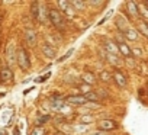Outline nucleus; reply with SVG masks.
I'll return each mask as SVG.
<instances>
[{
	"mask_svg": "<svg viewBox=\"0 0 148 135\" xmlns=\"http://www.w3.org/2000/svg\"><path fill=\"white\" fill-rule=\"evenodd\" d=\"M131 52H132V57H135V58H141L144 55L141 48H131Z\"/></svg>",
	"mask_w": 148,
	"mask_h": 135,
	"instance_id": "6ab92c4d",
	"label": "nucleus"
},
{
	"mask_svg": "<svg viewBox=\"0 0 148 135\" xmlns=\"http://www.w3.org/2000/svg\"><path fill=\"white\" fill-rule=\"evenodd\" d=\"M18 64L22 70H29V67H31V60H29V54L25 48H21L18 51Z\"/></svg>",
	"mask_w": 148,
	"mask_h": 135,
	"instance_id": "f03ea898",
	"label": "nucleus"
},
{
	"mask_svg": "<svg viewBox=\"0 0 148 135\" xmlns=\"http://www.w3.org/2000/svg\"><path fill=\"white\" fill-rule=\"evenodd\" d=\"M25 38H26V42L29 45H35L36 44V32L32 31V29H28L26 34H25Z\"/></svg>",
	"mask_w": 148,
	"mask_h": 135,
	"instance_id": "9d476101",
	"label": "nucleus"
},
{
	"mask_svg": "<svg viewBox=\"0 0 148 135\" xmlns=\"http://www.w3.org/2000/svg\"><path fill=\"white\" fill-rule=\"evenodd\" d=\"M118 49H119V54L122 55V57H125V58H132V52H131V47L129 45H126V42H123V41H121V39H118Z\"/></svg>",
	"mask_w": 148,
	"mask_h": 135,
	"instance_id": "20e7f679",
	"label": "nucleus"
},
{
	"mask_svg": "<svg viewBox=\"0 0 148 135\" xmlns=\"http://www.w3.org/2000/svg\"><path fill=\"white\" fill-rule=\"evenodd\" d=\"M58 6L61 8V10H62V12H64V13H65L68 18H74V15H76V13L73 12L70 2H64V0H62V2H58Z\"/></svg>",
	"mask_w": 148,
	"mask_h": 135,
	"instance_id": "423d86ee",
	"label": "nucleus"
},
{
	"mask_svg": "<svg viewBox=\"0 0 148 135\" xmlns=\"http://www.w3.org/2000/svg\"><path fill=\"white\" fill-rule=\"evenodd\" d=\"M13 77V73L10 69H2L0 70V80L2 82H10Z\"/></svg>",
	"mask_w": 148,
	"mask_h": 135,
	"instance_id": "6e6552de",
	"label": "nucleus"
},
{
	"mask_svg": "<svg viewBox=\"0 0 148 135\" xmlns=\"http://www.w3.org/2000/svg\"><path fill=\"white\" fill-rule=\"evenodd\" d=\"M123 35H125V38L129 39V41H136V39H138V31L134 29V28H128V29L123 32Z\"/></svg>",
	"mask_w": 148,
	"mask_h": 135,
	"instance_id": "1a4fd4ad",
	"label": "nucleus"
},
{
	"mask_svg": "<svg viewBox=\"0 0 148 135\" xmlns=\"http://www.w3.org/2000/svg\"><path fill=\"white\" fill-rule=\"evenodd\" d=\"M112 77H113V80L116 82V84H118L119 87H125V86H126V79H125V76H123L121 71H115Z\"/></svg>",
	"mask_w": 148,
	"mask_h": 135,
	"instance_id": "0eeeda50",
	"label": "nucleus"
},
{
	"mask_svg": "<svg viewBox=\"0 0 148 135\" xmlns=\"http://www.w3.org/2000/svg\"><path fill=\"white\" fill-rule=\"evenodd\" d=\"M138 34H142L144 36L148 38V22H144V21L138 22Z\"/></svg>",
	"mask_w": 148,
	"mask_h": 135,
	"instance_id": "4468645a",
	"label": "nucleus"
},
{
	"mask_svg": "<svg viewBox=\"0 0 148 135\" xmlns=\"http://www.w3.org/2000/svg\"><path fill=\"white\" fill-rule=\"evenodd\" d=\"M84 99L87 100V103H89V102H99V100H100V96H99L96 92H87V93L84 95Z\"/></svg>",
	"mask_w": 148,
	"mask_h": 135,
	"instance_id": "dca6fc26",
	"label": "nucleus"
},
{
	"mask_svg": "<svg viewBox=\"0 0 148 135\" xmlns=\"http://www.w3.org/2000/svg\"><path fill=\"white\" fill-rule=\"evenodd\" d=\"M82 80H83L84 83H87V84H93V83L96 82V77H95V74H92V73L86 71V73H83V74H82Z\"/></svg>",
	"mask_w": 148,
	"mask_h": 135,
	"instance_id": "2eb2a0df",
	"label": "nucleus"
},
{
	"mask_svg": "<svg viewBox=\"0 0 148 135\" xmlns=\"http://www.w3.org/2000/svg\"><path fill=\"white\" fill-rule=\"evenodd\" d=\"M48 119H49V116H48V115H47V116H42V118H39V119H38V125H42V123H44V122H47Z\"/></svg>",
	"mask_w": 148,
	"mask_h": 135,
	"instance_id": "b1692460",
	"label": "nucleus"
},
{
	"mask_svg": "<svg viewBox=\"0 0 148 135\" xmlns=\"http://www.w3.org/2000/svg\"><path fill=\"white\" fill-rule=\"evenodd\" d=\"M116 128H118V123L115 121H110V119H103L99 123L100 131H112V129H116Z\"/></svg>",
	"mask_w": 148,
	"mask_h": 135,
	"instance_id": "39448f33",
	"label": "nucleus"
},
{
	"mask_svg": "<svg viewBox=\"0 0 148 135\" xmlns=\"http://www.w3.org/2000/svg\"><path fill=\"white\" fill-rule=\"evenodd\" d=\"M92 121H93V116L92 115H83L80 118V122L82 123H92Z\"/></svg>",
	"mask_w": 148,
	"mask_h": 135,
	"instance_id": "aec40b11",
	"label": "nucleus"
},
{
	"mask_svg": "<svg viewBox=\"0 0 148 135\" xmlns=\"http://www.w3.org/2000/svg\"><path fill=\"white\" fill-rule=\"evenodd\" d=\"M126 9H128V13L132 18H138V8H136V3L135 2H128L126 3Z\"/></svg>",
	"mask_w": 148,
	"mask_h": 135,
	"instance_id": "ddd939ff",
	"label": "nucleus"
},
{
	"mask_svg": "<svg viewBox=\"0 0 148 135\" xmlns=\"http://www.w3.org/2000/svg\"><path fill=\"white\" fill-rule=\"evenodd\" d=\"M13 135H19V129H18V128L13 129Z\"/></svg>",
	"mask_w": 148,
	"mask_h": 135,
	"instance_id": "bb28decb",
	"label": "nucleus"
},
{
	"mask_svg": "<svg viewBox=\"0 0 148 135\" xmlns=\"http://www.w3.org/2000/svg\"><path fill=\"white\" fill-rule=\"evenodd\" d=\"M64 103H70V105H86L87 100L84 99V96H80V95H76V96H67L64 97Z\"/></svg>",
	"mask_w": 148,
	"mask_h": 135,
	"instance_id": "7ed1b4c3",
	"label": "nucleus"
},
{
	"mask_svg": "<svg viewBox=\"0 0 148 135\" xmlns=\"http://www.w3.org/2000/svg\"><path fill=\"white\" fill-rule=\"evenodd\" d=\"M42 52L45 54V57H48V58H55V49L49 45V44H44L42 45Z\"/></svg>",
	"mask_w": 148,
	"mask_h": 135,
	"instance_id": "f8f14e48",
	"label": "nucleus"
},
{
	"mask_svg": "<svg viewBox=\"0 0 148 135\" xmlns=\"http://www.w3.org/2000/svg\"><path fill=\"white\" fill-rule=\"evenodd\" d=\"M100 79H102L103 82H110V80H112V76H110L108 71H102V73H100Z\"/></svg>",
	"mask_w": 148,
	"mask_h": 135,
	"instance_id": "412c9836",
	"label": "nucleus"
},
{
	"mask_svg": "<svg viewBox=\"0 0 148 135\" xmlns=\"http://www.w3.org/2000/svg\"><path fill=\"white\" fill-rule=\"evenodd\" d=\"M71 54H73V49H70V51H68L67 54H64V57H61V58H60L58 61H64V60H67V58H68V57H70Z\"/></svg>",
	"mask_w": 148,
	"mask_h": 135,
	"instance_id": "393cba45",
	"label": "nucleus"
},
{
	"mask_svg": "<svg viewBox=\"0 0 148 135\" xmlns=\"http://www.w3.org/2000/svg\"><path fill=\"white\" fill-rule=\"evenodd\" d=\"M48 19H49V22L55 28H58V29H62L64 28V18L60 13V10H57V9H48Z\"/></svg>",
	"mask_w": 148,
	"mask_h": 135,
	"instance_id": "f257e3e1",
	"label": "nucleus"
},
{
	"mask_svg": "<svg viewBox=\"0 0 148 135\" xmlns=\"http://www.w3.org/2000/svg\"><path fill=\"white\" fill-rule=\"evenodd\" d=\"M136 8H138V15H141L142 18L148 19V8L144 3H136Z\"/></svg>",
	"mask_w": 148,
	"mask_h": 135,
	"instance_id": "f3484780",
	"label": "nucleus"
},
{
	"mask_svg": "<svg viewBox=\"0 0 148 135\" xmlns=\"http://www.w3.org/2000/svg\"><path fill=\"white\" fill-rule=\"evenodd\" d=\"M70 5L71 6H76L77 9H83L84 8V3L83 2H70Z\"/></svg>",
	"mask_w": 148,
	"mask_h": 135,
	"instance_id": "4be33fe9",
	"label": "nucleus"
},
{
	"mask_svg": "<svg viewBox=\"0 0 148 135\" xmlns=\"http://www.w3.org/2000/svg\"><path fill=\"white\" fill-rule=\"evenodd\" d=\"M5 96V93H0V97H3Z\"/></svg>",
	"mask_w": 148,
	"mask_h": 135,
	"instance_id": "cd10ccee",
	"label": "nucleus"
},
{
	"mask_svg": "<svg viewBox=\"0 0 148 135\" xmlns=\"http://www.w3.org/2000/svg\"><path fill=\"white\" fill-rule=\"evenodd\" d=\"M32 135H42V129L41 128H35L32 131Z\"/></svg>",
	"mask_w": 148,
	"mask_h": 135,
	"instance_id": "a878e982",
	"label": "nucleus"
},
{
	"mask_svg": "<svg viewBox=\"0 0 148 135\" xmlns=\"http://www.w3.org/2000/svg\"><path fill=\"white\" fill-rule=\"evenodd\" d=\"M49 76H51V74L48 73V74H45V76H42V77H39V79H36V82H38V83H42V82H45L47 79H49Z\"/></svg>",
	"mask_w": 148,
	"mask_h": 135,
	"instance_id": "5701e85b",
	"label": "nucleus"
},
{
	"mask_svg": "<svg viewBox=\"0 0 148 135\" xmlns=\"http://www.w3.org/2000/svg\"><path fill=\"white\" fill-rule=\"evenodd\" d=\"M31 10H32L34 18H35L36 21H39V3H38V2H35V3L31 5Z\"/></svg>",
	"mask_w": 148,
	"mask_h": 135,
	"instance_id": "a211bd4d",
	"label": "nucleus"
},
{
	"mask_svg": "<svg viewBox=\"0 0 148 135\" xmlns=\"http://www.w3.org/2000/svg\"><path fill=\"white\" fill-rule=\"evenodd\" d=\"M105 48L109 51V54H112V55H115V57L119 54L118 45H116L115 42H112V41H106V44H105Z\"/></svg>",
	"mask_w": 148,
	"mask_h": 135,
	"instance_id": "9b49d317",
	"label": "nucleus"
},
{
	"mask_svg": "<svg viewBox=\"0 0 148 135\" xmlns=\"http://www.w3.org/2000/svg\"><path fill=\"white\" fill-rule=\"evenodd\" d=\"M144 5H145V6H147V8H148V2H145V3H144Z\"/></svg>",
	"mask_w": 148,
	"mask_h": 135,
	"instance_id": "c85d7f7f",
	"label": "nucleus"
}]
</instances>
